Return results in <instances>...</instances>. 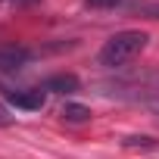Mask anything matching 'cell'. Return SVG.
<instances>
[{"label": "cell", "mask_w": 159, "mask_h": 159, "mask_svg": "<svg viewBox=\"0 0 159 159\" xmlns=\"http://www.w3.org/2000/svg\"><path fill=\"white\" fill-rule=\"evenodd\" d=\"M122 147L125 150H159V140L147 134H131V137H122Z\"/></svg>", "instance_id": "6"}, {"label": "cell", "mask_w": 159, "mask_h": 159, "mask_svg": "<svg viewBox=\"0 0 159 159\" xmlns=\"http://www.w3.org/2000/svg\"><path fill=\"white\" fill-rule=\"evenodd\" d=\"M150 106H153V109H156V112H159V103H150Z\"/></svg>", "instance_id": "10"}, {"label": "cell", "mask_w": 159, "mask_h": 159, "mask_svg": "<svg viewBox=\"0 0 159 159\" xmlns=\"http://www.w3.org/2000/svg\"><path fill=\"white\" fill-rule=\"evenodd\" d=\"M13 122H16V116L10 112V106L0 103V128H7V125H13Z\"/></svg>", "instance_id": "8"}, {"label": "cell", "mask_w": 159, "mask_h": 159, "mask_svg": "<svg viewBox=\"0 0 159 159\" xmlns=\"http://www.w3.org/2000/svg\"><path fill=\"white\" fill-rule=\"evenodd\" d=\"M3 97H7L16 109H28V112L44 109V103H47V91H44V88H28V91L7 88V91H3Z\"/></svg>", "instance_id": "2"}, {"label": "cell", "mask_w": 159, "mask_h": 159, "mask_svg": "<svg viewBox=\"0 0 159 159\" xmlns=\"http://www.w3.org/2000/svg\"><path fill=\"white\" fill-rule=\"evenodd\" d=\"M0 3H13V7H28V3H38V0H0Z\"/></svg>", "instance_id": "9"}, {"label": "cell", "mask_w": 159, "mask_h": 159, "mask_svg": "<svg viewBox=\"0 0 159 159\" xmlns=\"http://www.w3.org/2000/svg\"><path fill=\"white\" fill-rule=\"evenodd\" d=\"M25 62H31L28 47H0V72H16Z\"/></svg>", "instance_id": "3"}, {"label": "cell", "mask_w": 159, "mask_h": 159, "mask_svg": "<svg viewBox=\"0 0 159 159\" xmlns=\"http://www.w3.org/2000/svg\"><path fill=\"white\" fill-rule=\"evenodd\" d=\"M147 31H137V28H128V31H116L97 53V66L103 69H122L128 66L134 56H140V50L147 47Z\"/></svg>", "instance_id": "1"}, {"label": "cell", "mask_w": 159, "mask_h": 159, "mask_svg": "<svg viewBox=\"0 0 159 159\" xmlns=\"http://www.w3.org/2000/svg\"><path fill=\"white\" fill-rule=\"evenodd\" d=\"M59 116H62L66 122H72V125H81V122H88V119H91V109H88L84 103H66Z\"/></svg>", "instance_id": "5"}, {"label": "cell", "mask_w": 159, "mask_h": 159, "mask_svg": "<svg viewBox=\"0 0 159 159\" xmlns=\"http://www.w3.org/2000/svg\"><path fill=\"white\" fill-rule=\"evenodd\" d=\"M47 94H75L78 88H81V81H78L75 75H69V72H62V75H50L47 81L41 84Z\"/></svg>", "instance_id": "4"}, {"label": "cell", "mask_w": 159, "mask_h": 159, "mask_svg": "<svg viewBox=\"0 0 159 159\" xmlns=\"http://www.w3.org/2000/svg\"><path fill=\"white\" fill-rule=\"evenodd\" d=\"M125 0H88V7H97V10H109V7H122Z\"/></svg>", "instance_id": "7"}]
</instances>
